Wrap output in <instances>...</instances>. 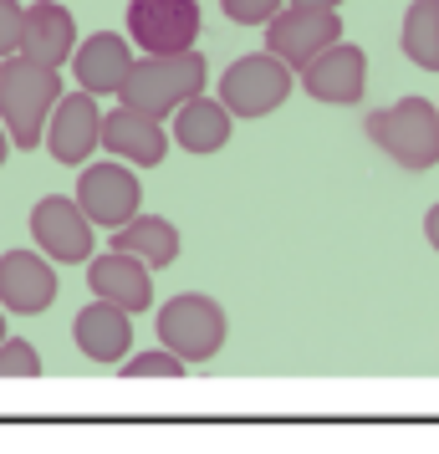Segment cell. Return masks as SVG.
Wrapping results in <instances>:
<instances>
[{"label":"cell","instance_id":"1","mask_svg":"<svg viewBox=\"0 0 439 454\" xmlns=\"http://www.w3.org/2000/svg\"><path fill=\"white\" fill-rule=\"evenodd\" d=\"M62 67L31 62L21 51L0 57V123L11 133V148H36L46 133V118L62 98Z\"/></svg>","mask_w":439,"mask_h":454},{"label":"cell","instance_id":"2","mask_svg":"<svg viewBox=\"0 0 439 454\" xmlns=\"http://www.w3.org/2000/svg\"><path fill=\"white\" fill-rule=\"evenodd\" d=\"M209 67L205 57L189 46V51H169V57H133L123 87H118V103L138 107V113H153V118H169L179 113V103H189L194 92H205Z\"/></svg>","mask_w":439,"mask_h":454},{"label":"cell","instance_id":"3","mask_svg":"<svg viewBox=\"0 0 439 454\" xmlns=\"http://www.w3.org/2000/svg\"><path fill=\"white\" fill-rule=\"evenodd\" d=\"M368 138H373L398 168L424 174L439 164V113L429 98H398L394 107H378L368 113Z\"/></svg>","mask_w":439,"mask_h":454},{"label":"cell","instance_id":"4","mask_svg":"<svg viewBox=\"0 0 439 454\" xmlns=\"http://www.w3.org/2000/svg\"><path fill=\"white\" fill-rule=\"evenodd\" d=\"M153 332H159V348L184 357L189 368H200L225 348V311H220V301H209L205 291H184V296L159 307Z\"/></svg>","mask_w":439,"mask_h":454},{"label":"cell","instance_id":"5","mask_svg":"<svg viewBox=\"0 0 439 454\" xmlns=\"http://www.w3.org/2000/svg\"><path fill=\"white\" fill-rule=\"evenodd\" d=\"M286 98H292V67L271 51H251L220 77V103L231 107V118H266Z\"/></svg>","mask_w":439,"mask_h":454},{"label":"cell","instance_id":"6","mask_svg":"<svg viewBox=\"0 0 439 454\" xmlns=\"http://www.w3.org/2000/svg\"><path fill=\"white\" fill-rule=\"evenodd\" d=\"M200 0H128V42L148 57L189 51L200 42Z\"/></svg>","mask_w":439,"mask_h":454},{"label":"cell","instance_id":"7","mask_svg":"<svg viewBox=\"0 0 439 454\" xmlns=\"http://www.w3.org/2000/svg\"><path fill=\"white\" fill-rule=\"evenodd\" d=\"M342 42V21H337V11L327 5H276L271 16H266V51L281 57L286 67H307L322 51V46Z\"/></svg>","mask_w":439,"mask_h":454},{"label":"cell","instance_id":"8","mask_svg":"<svg viewBox=\"0 0 439 454\" xmlns=\"http://www.w3.org/2000/svg\"><path fill=\"white\" fill-rule=\"evenodd\" d=\"M98 138H103V107H98V98L82 92V87H77V92H62L57 107H51V118H46V133H42L46 153H51L57 164L77 168V164L92 159Z\"/></svg>","mask_w":439,"mask_h":454},{"label":"cell","instance_id":"9","mask_svg":"<svg viewBox=\"0 0 439 454\" xmlns=\"http://www.w3.org/2000/svg\"><path fill=\"white\" fill-rule=\"evenodd\" d=\"M31 240H36V250H42L46 261L77 266V261L92 255V220L82 215L77 200L46 194V200H36V209H31Z\"/></svg>","mask_w":439,"mask_h":454},{"label":"cell","instance_id":"10","mask_svg":"<svg viewBox=\"0 0 439 454\" xmlns=\"http://www.w3.org/2000/svg\"><path fill=\"white\" fill-rule=\"evenodd\" d=\"M77 205L92 225L103 230H118L123 220L138 215L144 205V184L133 179V168L123 159H113V164H87L82 179H77Z\"/></svg>","mask_w":439,"mask_h":454},{"label":"cell","instance_id":"11","mask_svg":"<svg viewBox=\"0 0 439 454\" xmlns=\"http://www.w3.org/2000/svg\"><path fill=\"white\" fill-rule=\"evenodd\" d=\"M302 87L312 92L317 103H333V107L363 103V92H368V57H363V46H348V42L322 46L312 62L302 67Z\"/></svg>","mask_w":439,"mask_h":454},{"label":"cell","instance_id":"12","mask_svg":"<svg viewBox=\"0 0 439 454\" xmlns=\"http://www.w3.org/2000/svg\"><path fill=\"white\" fill-rule=\"evenodd\" d=\"M57 261L42 250H5L0 255V307L16 317H42L57 301Z\"/></svg>","mask_w":439,"mask_h":454},{"label":"cell","instance_id":"13","mask_svg":"<svg viewBox=\"0 0 439 454\" xmlns=\"http://www.w3.org/2000/svg\"><path fill=\"white\" fill-rule=\"evenodd\" d=\"M98 148H107L113 159L123 164H138V168H159L169 159V133H164V118L153 113H138V107H113L103 113V138Z\"/></svg>","mask_w":439,"mask_h":454},{"label":"cell","instance_id":"14","mask_svg":"<svg viewBox=\"0 0 439 454\" xmlns=\"http://www.w3.org/2000/svg\"><path fill=\"white\" fill-rule=\"evenodd\" d=\"M16 51L31 57V62H46V67L72 62V51H77V21H72V11H67L62 0H36V5H26Z\"/></svg>","mask_w":439,"mask_h":454},{"label":"cell","instance_id":"15","mask_svg":"<svg viewBox=\"0 0 439 454\" xmlns=\"http://www.w3.org/2000/svg\"><path fill=\"white\" fill-rule=\"evenodd\" d=\"M87 286L92 296H103L123 311H148L153 307V276L138 255L107 250V255H87Z\"/></svg>","mask_w":439,"mask_h":454},{"label":"cell","instance_id":"16","mask_svg":"<svg viewBox=\"0 0 439 454\" xmlns=\"http://www.w3.org/2000/svg\"><path fill=\"white\" fill-rule=\"evenodd\" d=\"M72 342L92 357V363H107V368H118L133 348V311L113 307V301H92V307L77 311V322H72Z\"/></svg>","mask_w":439,"mask_h":454},{"label":"cell","instance_id":"17","mask_svg":"<svg viewBox=\"0 0 439 454\" xmlns=\"http://www.w3.org/2000/svg\"><path fill=\"white\" fill-rule=\"evenodd\" d=\"M128 67H133V46H128V36H118V31H98V36L77 42V51H72L77 87L92 92V98L118 92L123 77H128Z\"/></svg>","mask_w":439,"mask_h":454},{"label":"cell","instance_id":"18","mask_svg":"<svg viewBox=\"0 0 439 454\" xmlns=\"http://www.w3.org/2000/svg\"><path fill=\"white\" fill-rule=\"evenodd\" d=\"M113 250H123V255H138L148 270H164L179 261V230L169 225L164 215H133L123 225L113 230Z\"/></svg>","mask_w":439,"mask_h":454},{"label":"cell","instance_id":"19","mask_svg":"<svg viewBox=\"0 0 439 454\" xmlns=\"http://www.w3.org/2000/svg\"><path fill=\"white\" fill-rule=\"evenodd\" d=\"M174 144L189 148L194 159L200 153H220L231 144V107L209 103L205 92H194L189 103H179V118H174Z\"/></svg>","mask_w":439,"mask_h":454},{"label":"cell","instance_id":"20","mask_svg":"<svg viewBox=\"0 0 439 454\" xmlns=\"http://www.w3.org/2000/svg\"><path fill=\"white\" fill-rule=\"evenodd\" d=\"M404 57L424 72H439V0H414L404 11V31H398Z\"/></svg>","mask_w":439,"mask_h":454},{"label":"cell","instance_id":"21","mask_svg":"<svg viewBox=\"0 0 439 454\" xmlns=\"http://www.w3.org/2000/svg\"><path fill=\"white\" fill-rule=\"evenodd\" d=\"M184 372H189V363H184V357H174L169 348L123 357V378H184Z\"/></svg>","mask_w":439,"mask_h":454},{"label":"cell","instance_id":"22","mask_svg":"<svg viewBox=\"0 0 439 454\" xmlns=\"http://www.w3.org/2000/svg\"><path fill=\"white\" fill-rule=\"evenodd\" d=\"M42 372V352L26 337H5L0 342V378H36Z\"/></svg>","mask_w":439,"mask_h":454},{"label":"cell","instance_id":"23","mask_svg":"<svg viewBox=\"0 0 439 454\" xmlns=\"http://www.w3.org/2000/svg\"><path fill=\"white\" fill-rule=\"evenodd\" d=\"M220 5H225V21H235V26H266V16L281 0H220Z\"/></svg>","mask_w":439,"mask_h":454},{"label":"cell","instance_id":"24","mask_svg":"<svg viewBox=\"0 0 439 454\" xmlns=\"http://www.w3.org/2000/svg\"><path fill=\"white\" fill-rule=\"evenodd\" d=\"M21 0H0V57H11L21 42Z\"/></svg>","mask_w":439,"mask_h":454},{"label":"cell","instance_id":"25","mask_svg":"<svg viewBox=\"0 0 439 454\" xmlns=\"http://www.w3.org/2000/svg\"><path fill=\"white\" fill-rule=\"evenodd\" d=\"M424 235H429V246L439 250V205L429 209V215H424Z\"/></svg>","mask_w":439,"mask_h":454},{"label":"cell","instance_id":"26","mask_svg":"<svg viewBox=\"0 0 439 454\" xmlns=\"http://www.w3.org/2000/svg\"><path fill=\"white\" fill-rule=\"evenodd\" d=\"M5 153H11V133H5V123H0V164H5Z\"/></svg>","mask_w":439,"mask_h":454},{"label":"cell","instance_id":"27","mask_svg":"<svg viewBox=\"0 0 439 454\" xmlns=\"http://www.w3.org/2000/svg\"><path fill=\"white\" fill-rule=\"evenodd\" d=\"M292 5H327V11H337L342 0H292Z\"/></svg>","mask_w":439,"mask_h":454},{"label":"cell","instance_id":"28","mask_svg":"<svg viewBox=\"0 0 439 454\" xmlns=\"http://www.w3.org/2000/svg\"><path fill=\"white\" fill-rule=\"evenodd\" d=\"M0 342H5V311H0Z\"/></svg>","mask_w":439,"mask_h":454},{"label":"cell","instance_id":"29","mask_svg":"<svg viewBox=\"0 0 439 454\" xmlns=\"http://www.w3.org/2000/svg\"><path fill=\"white\" fill-rule=\"evenodd\" d=\"M435 113H439V98H435Z\"/></svg>","mask_w":439,"mask_h":454}]
</instances>
